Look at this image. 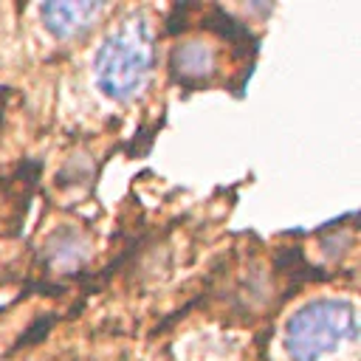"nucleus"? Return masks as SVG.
Instances as JSON below:
<instances>
[{
    "instance_id": "nucleus-1",
    "label": "nucleus",
    "mask_w": 361,
    "mask_h": 361,
    "mask_svg": "<svg viewBox=\"0 0 361 361\" xmlns=\"http://www.w3.org/2000/svg\"><path fill=\"white\" fill-rule=\"evenodd\" d=\"M155 62V31L144 14L127 17L110 31L96 54V82L110 99H130L141 90Z\"/></svg>"
},
{
    "instance_id": "nucleus-2",
    "label": "nucleus",
    "mask_w": 361,
    "mask_h": 361,
    "mask_svg": "<svg viewBox=\"0 0 361 361\" xmlns=\"http://www.w3.org/2000/svg\"><path fill=\"white\" fill-rule=\"evenodd\" d=\"M355 307L344 299H313L285 322V353L293 361H322L355 341Z\"/></svg>"
},
{
    "instance_id": "nucleus-3",
    "label": "nucleus",
    "mask_w": 361,
    "mask_h": 361,
    "mask_svg": "<svg viewBox=\"0 0 361 361\" xmlns=\"http://www.w3.org/2000/svg\"><path fill=\"white\" fill-rule=\"evenodd\" d=\"M104 3H90V0H62V3H42L39 14L45 28L56 37V39H71L76 34H82L85 28H90V23L102 14Z\"/></svg>"
},
{
    "instance_id": "nucleus-4",
    "label": "nucleus",
    "mask_w": 361,
    "mask_h": 361,
    "mask_svg": "<svg viewBox=\"0 0 361 361\" xmlns=\"http://www.w3.org/2000/svg\"><path fill=\"white\" fill-rule=\"evenodd\" d=\"M217 62H220L217 48L203 42V39H186V42L175 45L172 56H169L172 73L180 82H206V79H212L214 71H217Z\"/></svg>"
}]
</instances>
